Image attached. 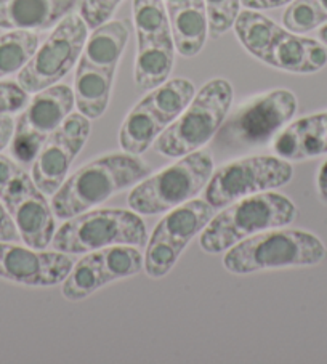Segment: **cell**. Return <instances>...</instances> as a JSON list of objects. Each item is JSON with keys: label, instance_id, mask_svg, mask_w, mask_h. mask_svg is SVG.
<instances>
[{"label": "cell", "instance_id": "17", "mask_svg": "<svg viewBox=\"0 0 327 364\" xmlns=\"http://www.w3.org/2000/svg\"><path fill=\"white\" fill-rule=\"evenodd\" d=\"M273 149L286 161H305L327 154V111L289 124L274 136Z\"/></svg>", "mask_w": 327, "mask_h": 364}, {"label": "cell", "instance_id": "2", "mask_svg": "<svg viewBox=\"0 0 327 364\" xmlns=\"http://www.w3.org/2000/svg\"><path fill=\"white\" fill-rule=\"evenodd\" d=\"M326 260L327 247L318 236L282 227L237 242L223 257V265L232 274H250L263 269L314 267Z\"/></svg>", "mask_w": 327, "mask_h": 364}, {"label": "cell", "instance_id": "21", "mask_svg": "<svg viewBox=\"0 0 327 364\" xmlns=\"http://www.w3.org/2000/svg\"><path fill=\"white\" fill-rule=\"evenodd\" d=\"M116 71H103L77 61L74 76V103L80 114L98 119L109 105Z\"/></svg>", "mask_w": 327, "mask_h": 364}, {"label": "cell", "instance_id": "32", "mask_svg": "<svg viewBox=\"0 0 327 364\" xmlns=\"http://www.w3.org/2000/svg\"><path fill=\"white\" fill-rule=\"evenodd\" d=\"M21 241L20 231H18L14 218L10 217L9 210L5 209L0 200V242H18Z\"/></svg>", "mask_w": 327, "mask_h": 364}, {"label": "cell", "instance_id": "36", "mask_svg": "<svg viewBox=\"0 0 327 364\" xmlns=\"http://www.w3.org/2000/svg\"><path fill=\"white\" fill-rule=\"evenodd\" d=\"M318 36H319V42L324 43V46L327 47V23L324 24V26H321Z\"/></svg>", "mask_w": 327, "mask_h": 364}, {"label": "cell", "instance_id": "33", "mask_svg": "<svg viewBox=\"0 0 327 364\" xmlns=\"http://www.w3.org/2000/svg\"><path fill=\"white\" fill-rule=\"evenodd\" d=\"M294 0H241V4L249 10H273L292 4Z\"/></svg>", "mask_w": 327, "mask_h": 364}, {"label": "cell", "instance_id": "23", "mask_svg": "<svg viewBox=\"0 0 327 364\" xmlns=\"http://www.w3.org/2000/svg\"><path fill=\"white\" fill-rule=\"evenodd\" d=\"M232 28H235L237 39L242 43L244 48L250 55L255 56V58L265 61L269 43L273 41L278 24L273 20H269L265 15L259 14L257 10L247 9L244 11H239Z\"/></svg>", "mask_w": 327, "mask_h": 364}, {"label": "cell", "instance_id": "8", "mask_svg": "<svg viewBox=\"0 0 327 364\" xmlns=\"http://www.w3.org/2000/svg\"><path fill=\"white\" fill-rule=\"evenodd\" d=\"M0 200L14 218L21 241L33 249H47L55 235V217L33 177L16 161L0 154Z\"/></svg>", "mask_w": 327, "mask_h": 364}, {"label": "cell", "instance_id": "11", "mask_svg": "<svg viewBox=\"0 0 327 364\" xmlns=\"http://www.w3.org/2000/svg\"><path fill=\"white\" fill-rule=\"evenodd\" d=\"M85 41V21L80 15L69 14L56 24L48 39L18 73V84L28 93H37L58 84L79 61Z\"/></svg>", "mask_w": 327, "mask_h": 364}, {"label": "cell", "instance_id": "31", "mask_svg": "<svg viewBox=\"0 0 327 364\" xmlns=\"http://www.w3.org/2000/svg\"><path fill=\"white\" fill-rule=\"evenodd\" d=\"M29 93L16 82H0V116H10L26 108Z\"/></svg>", "mask_w": 327, "mask_h": 364}, {"label": "cell", "instance_id": "6", "mask_svg": "<svg viewBox=\"0 0 327 364\" xmlns=\"http://www.w3.org/2000/svg\"><path fill=\"white\" fill-rule=\"evenodd\" d=\"M212 173V154L205 149H198L136 183L129 194L127 204L140 215L171 212L203 191Z\"/></svg>", "mask_w": 327, "mask_h": 364}, {"label": "cell", "instance_id": "35", "mask_svg": "<svg viewBox=\"0 0 327 364\" xmlns=\"http://www.w3.org/2000/svg\"><path fill=\"white\" fill-rule=\"evenodd\" d=\"M318 196L323 200L324 204H327V159L324 161V164L321 166L319 172H318Z\"/></svg>", "mask_w": 327, "mask_h": 364}, {"label": "cell", "instance_id": "22", "mask_svg": "<svg viewBox=\"0 0 327 364\" xmlns=\"http://www.w3.org/2000/svg\"><path fill=\"white\" fill-rule=\"evenodd\" d=\"M167 127L166 119L143 98L124 119L119 130V144L125 153L140 156Z\"/></svg>", "mask_w": 327, "mask_h": 364}, {"label": "cell", "instance_id": "19", "mask_svg": "<svg viewBox=\"0 0 327 364\" xmlns=\"http://www.w3.org/2000/svg\"><path fill=\"white\" fill-rule=\"evenodd\" d=\"M164 5L177 52L186 58L196 56L209 34L204 0H164Z\"/></svg>", "mask_w": 327, "mask_h": 364}, {"label": "cell", "instance_id": "34", "mask_svg": "<svg viewBox=\"0 0 327 364\" xmlns=\"http://www.w3.org/2000/svg\"><path fill=\"white\" fill-rule=\"evenodd\" d=\"M15 130V121L10 116H0V151H4L11 141Z\"/></svg>", "mask_w": 327, "mask_h": 364}, {"label": "cell", "instance_id": "28", "mask_svg": "<svg viewBox=\"0 0 327 364\" xmlns=\"http://www.w3.org/2000/svg\"><path fill=\"white\" fill-rule=\"evenodd\" d=\"M327 23V0H294L282 15L284 28L306 34Z\"/></svg>", "mask_w": 327, "mask_h": 364}, {"label": "cell", "instance_id": "20", "mask_svg": "<svg viewBox=\"0 0 327 364\" xmlns=\"http://www.w3.org/2000/svg\"><path fill=\"white\" fill-rule=\"evenodd\" d=\"M127 41L129 28L125 23L109 20L87 37L79 63L103 71H116Z\"/></svg>", "mask_w": 327, "mask_h": 364}, {"label": "cell", "instance_id": "18", "mask_svg": "<svg viewBox=\"0 0 327 364\" xmlns=\"http://www.w3.org/2000/svg\"><path fill=\"white\" fill-rule=\"evenodd\" d=\"M77 0H0V28L47 31L71 14Z\"/></svg>", "mask_w": 327, "mask_h": 364}, {"label": "cell", "instance_id": "7", "mask_svg": "<svg viewBox=\"0 0 327 364\" xmlns=\"http://www.w3.org/2000/svg\"><path fill=\"white\" fill-rule=\"evenodd\" d=\"M146 242L148 231L136 212L98 209L68 218L50 246L65 254H89L111 246L141 247Z\"/></svg>", "mask_w": 327, "mask_h": 364}, {"label": "cell", "instance_id": "15", "mask_svg": "<svg viewBox=\"0 0 327 364\" xmlns=\"http://www.w3.org/2000/svg\"><path fill=\"white\" fill-rule=\"evenodd\" d=\"M74 262L60 250L23 247L16 242H0V278L31 287L61 284L71 273Z\"/></svg>", "mask_w": 327, "mask_h": 364}, {"label": "cell", "instance_id": "9", "mask_svg": "<svg viewBox=\"0 0 327 364\" xmlns=\"http://www.w3.org/2000/svg\"><path fill=\"white\" fill-rule=\"evenodd\" d=\"M292 177V166L279 156H250L217 168L207 181L204 199L213 209H223L242 198L284 186Z\"/></svg>", "mask_w": 327, "mask_h": 364}, {"label": "cell", "instance_id": "26", "mask_svg": "<svg viewBox=\"0 0 327 364\" xmlns=\"http://www.w3.org/2000/svg\"><path fill=\"white\" fill-rule=\"evenodd\" d=\"M39 48L33 31H10L0 36V79L20 73Z\"/></svg>", "mask_w": 327, "mask_h": 364}, {"label": "cell", "instance_id": "10", "mask_svg": "<svg viewBox=\"0 0 327 364\" xmlns=\"http://www.w3.org/2000/svg\"><path fill=\"white\" fill-rule=\"evenodd\" d=\"M213 215L215 209L205 199L188 200L168 212L146 242L143 268L149 278L161 279L171 273L183 249L194 236L203 233Z\"/></svg>", "mask_w": 327, "mask_h": 364}, {"label": "cell", "instance_id": "24", "mask_svg": "<svg viewBox=\"0 0 327 364\" xmlns=\"http://www.w3.org/2000/svg\"><path fill=\"white\" fill-rule=\"evenodd\" d=\"M175 50V46L136 50L134 77L138 89L149 92L166 82L173 68Z\"/></svg>", "mask_w": 327, "mask_h": 364}, {"label": "cell", "instance_id": "25", "mask_svg": "<svg viewBox=\"0 0 327 364\" xmlns=\"http://www.w3.org/2000/svg\"><path fill=\"white\" fill-rule=\"evenodd\" d=\"M194 95H196V89L190 80L178 77L166 80L159 87L149 90L144 100L171 125L188 108Z\"/></svg>", "mask_w": 327, "mask_h": 364}, {"label": "cell", "instance_id": "5", "mask_svg": "<svg viewBox=\"0 0 327 364\" xmlns=\"http://www.w3.org/2000/svg\"><path fill=\"white\" fill-rule=\"evenodd\" d=\"M232 87L225 79H212L200 89L188 108L157 136L156 151L166 158H181L209 143L228 116Z\"/></svg>", "mask_w": 327, "mask_h": 364}, {"label": "cell", "instance_id": "29", "mask_svg": "<svg viewBox=\"0 0 327 364\" xmlns=\"http://www.w3.org/2000/svg\"><path fill=\"white\" fill-rule=\"evenodd\" d=\"M209 36L220 37L232 28L241 11V0H204Z\"/></svg>", "mask_w": 327, "mask_h": 364}, {"label": "cell", "instance_id": "30", "mask_svg": "<svg viewBox=\"0 0 327 364\" xmlns=\"http://www.w3.org/2000/svg\"><path fill=\"white\" fill-rule=\"evenodd\" d=\"M122 2L124 0H82L80 18L85 21L87 28L95 29L108 23Z\"/></svg>", "mask_w": 327, "mask_h": 364}, {"label": "cell", "instance_id": "27", "mask_svg": "<svg viewBox=\"0 0 327 364\" xmlns=\"http://www.w3.org/2000/svg\"><path fill=\"white\" fill-rule=\"evenodd\" d=\"M134 24L138 41L172 36L164 0H134Z\"/></svg>", "mask_w": 327, "mask_h": 364}, {"label": "cell", "instance_id": "12", "mask_svg": "<svg viewBox=\"0 0 327 364\" xmlns=\"http://www.w3.org/2000/svg\"><path fill=\"white\" fill-rule=\"evenodd\" d=\"M74 92L68 85H52L34 98L16 119L10 151L18 164H33L47 138L66 121L74 108Z\"/></svg>", "mask_w": 327, "mask_h": 364}, {"label": "cell", "instance_id": "1", "mask_svg": "<svg viewBox=\"0 0 327 364\" xmlns=\"http://www.w3.org/2000/svg\"><path fill=\"white\" fill-rule=\"evenodd\" d=\"M151 175V167L140 156L117 153L102 156L82 166L63 181L52 198L53 215L63 220L104 203L114 194L135 186Z\"/></svg>", "mask_w": 327, "mask_h": 364}, {"label": "cell", "instance_id": "4", "mask_svg": "<svg viewBox=\"0 0 327 364\" xmlns=\"http://www.w3.org/2000/svg\"><path fill=\"white\" fill-rule=\"evenodd\" d=\"M297 106V97L286 89L250 98L226 116L213 136V148L220 153H237L262 146L292 121Z\"/></svg>", "mask_w": 327, "mask_h": 364}, {"label": "cell", "instance_id": "3", "mask_svg": "<svg viewBox=\"0 0 327 364\" xmlns=\"http://www.w3.org/2000/svg\"><path fill=\"white\" fill-rule=\"evenodd\" d=\"M291 199L274 191H263L226 205L213 215L200 236V249L207 254H222L247 237L263 231L282 228L297 218Z\"/></svg>", "mask_w": 327, "mask_h": 364}, {"label": "cell", "instance_id": "16", "mask_svg": "<svg viewBox=\"0 0 327 364\" xmlns=\"http://www.w3.org/2000/svg\"><path fill=\"white\" fill-rule=\"evenodd\" d=\"M263 63L286 73L313 74L327 65V47L278 26Z\"/></svg>", "mask_w": 327, "mask_h": 364}, {"label": "cell", "instance_id": "13", "mask_svg": "<svg viewBox=\"0 0 327 364\" xmlns=\"http://www.w3.org/2000/svg\"><path fill=\"white\" fill-rule=\"evenodd\" d=\"M143 269V255L135 246H111L93 250L74 263L63 281L61 294L69 302L92 296L109 282L130 278Z\"/></svg>", "mask_w": 327, "mask_h": 364}, {"label": "cell", "instance_id": "14", "mask_svg": "<svg viewBox=\"0 0 327 364\" xmlns=\"http://www.w3.org/2000/svg\"><path fill=\"white\" fill-rule=\"evenodd\" d=\"M92 132L90 119L71 112L58 129L47 138L33 161L34 183L43 194H53L66 180L69 168L84 148Z\"/></svg>", "mask_w": 327, "mask_h": 364}]
</instances>
